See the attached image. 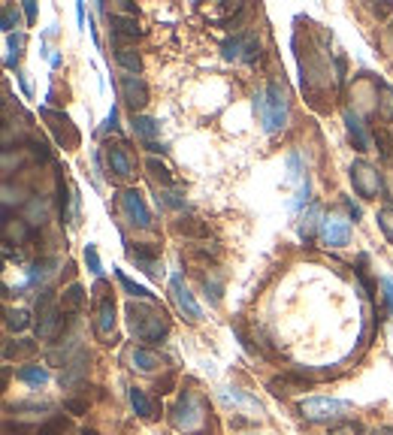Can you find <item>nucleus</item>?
I'll use <instances>...</instances> for the list:
<instances>
[{
  "mask_svg": "<svg viewBox=\"0 0 393 435\" xmlns=\"http://www.w3.org/2000/svg\"><path fill=\"white\" fill-rule=\"evenodd\" d=\"M127 321H131L133 335L145 344H161L170 333L167 312L154 303H127Z\"/></svg>",
  "mask_w": 393,
  "mask_h": 435,
  "instance_id": "1",
  "label": "nucleus"
},
{
  "mask_svg": "<svg viewBox=\"0 0 393 435\" xmlns=\"http://www.w3.org/2000/svg\"><path fill=\"white\" fill-rule=\"evenodd\" d=\"M254 112H258L260 124L267 133H279L288 127V118H290V103H288V94L279 82H269L267 88H260L254 94Z\"/></svg>",
  "mask_w": 393,
  "mask_h": 435,
  "instance_id": "2",
  "label": "nucleus"
},
{
  "mask_svg": "<svg viewBox=\"0 0 393 435\" xmlns=\"http://www.w3.org/2000/svg\"><path fill=\"white\" fill-rule=\"evenodd\" d=\"M64 330H67V321H64L61 305H54V293L49 287H43L40 296H36V335L43 342H52L61 339Z\"/></svg>",
  "mask_w": 393,
  "mask_h": 435,
  "instance_id": "3",
  "label": "nucleus"
},
{
  "mask_svg": "<svg viewBox=\"0 0 393 435\" xmlns=\"http://www.w3.org/2000/svg\"><path fill=\"white\" fill-rule=\"evenodd\" d=\"M170 420L179 432H200L203 429V420H206V405L194 390H185L179 396V402L170 408Z\"/></svg>",
  "mask_w": 393,
  "mask_h": 435,
  "instance_id": "4",
  "label": "nucleus"
},
{
  "mask_svg": "<svg viewBox=\"0 0 393 435\" xmlns=\"http://www.w3.org/2000/svg\"><path fill=\"white\" fill-rule=\"evenodd\" d=\"M351 411V402L345 399H330V396H312V399H303L299 402V414L312 423H330V420H339Z\"/></svg>",
  "mask_w": 393,
  "mask_h": 435,
  "instance_id": "5",
  "label": "nucleus"
},
{
  "mask_svg": "<svg viewBox=\"0 0 393 435\" xmlns=\"http://www.w3.org/2000/svg\"><path fill=\"white\" fill-rule=\"evenodd\" d=\"M348 176H351V185H354V190H357V197H363V199H378V194H381V176H378V169L372 167V163L354 160L351 169H348Z\"/></svg>",
  "mask_w": 393,
  "mask_h": 435,
  "instance_id": "6",
  "label": "nucleus"
},
{
  "mask_svg": "<svg viewBox=\"0 0 393 435\" xmlns=\"http://www.w3.org/2000/svg\"><path fill=\"white\" fill-rule=\"evenodd\" d=\"M221 52H224V58H227V61H245V63H254V61L260 58V40H258L254 33L242 31V33L227 36L224 45H221Z\"/></svg>",
  "mask_w": 393,
  "mask_h": 435,
  "instance_id": "7",
  "label": "nucleus"
},
{
  "mask_svg": "<svg viewBox=\"0 0 393 435\" xmlns=\"http://www.w3.org/2000/svg\"><path fill=\"white\" fill-rule=\"evenodd\" d=\"M321 242L327 248H342L351 242V221L339 215H327L321 221Z\"/></svg>",
  "mask_w": 393,
  "mask_h": 435,
  "instance_id": "8",
  "label": "nucleus"
},
{
  "mask_svg": "<svg viewBox=\"0 0 393 435\" xmlns=\"http://www.w3.org/2000/svg\"><path fill=\"white\" fill-rule=\"evenodd\" d=\"M170 293H172V303L179 305V312L185 314L188 321H200V317H203V308L197 305L194 293L185 287V278H181V275H172L170 278Z\"/></svg>",
  "mask_w": 393,
  "mask_h": 435,
  "instance_id": "9",
  "label": "nucleus"
},
{
  "mask_svg": "<svg viewBox=\"0 0 393 435\" xmlns=\"http://www.w3.org/2000/svg\"><path fill=\"white\" fill-rule=\"evenodd\" d=\"M121 94L127 109H133V112L149 106V85L142 76H121Z\"/></svg>",
  "mask_w": 393,
  "mask_h": 435,
  "instance_id": "10",
  "label": "nucleus"
},
{
  "mask_svg": "<svg viewBox=\"0 0 393 435\" xmlns=\"http://www.w3.org/2000/svg\"><path fill=\"white\" fill-rule=\"evenodd\" d=\"M121 206H124V215L131 218V221L136 227H142V230H149L151 227V212H149V206H145V199L140 190H124V197H121Z\"/></svg>",
  "mask_w": 393,
  "mask_h": 435,
  "instance_id": "11",
  "label": "nucleus"
},
{
  "mask_svg": "<svg viewBox=\"0 0 393 435\" xmlns=\"http://www.w3.org/2000/svg\"><path fill=\"white\" fill-rule=\"evenodd\" d=\"M43 118H45V121H52L49 127L54 130V136H58V145H64V148H73V145H79V133H76V127L70 124L67 115L54 112V109H43Z\"/></svg>",
  "mask_w": 393,
  "mask_h": 435,
  "instance_id": "12",
  "label": "nucleus"
},
{
  "mask_svg": "<svg viewBox=\"0 0 393 435\" xmlns=\"http://www.w3.org/2000/svg\"><path fill=\"white\" fill-rule=\"evenodd\" d=\"M94 330L100 339H109L115 333V299L103 293L97 296V317H94Z\"/></svg>",
  "mask_w": 393,
  "mask_h": 435,
  "instance_id": "13",
  "label": "nucleus"
},
{
  "mask_svg": "<svg viewBox=\"0 0 393 435\" xmlns=\"http://www.w3.org/2000/svg\"><path fill=\"white\" fill-rule=\"evenodd\" d=\"M88 362H91V353H88L85 348H82V351L76 353V357H73V360L67 362V366L61 369V387H79L82 381H85L88 369H91Z\"/></svg>",
  "mask_w": 393,
  "mask_h": 435,
  "instance_id": "14",
  "label": "nucleus"
},
{
  "mask_svg": "<svg viewBox=\"0 0 393 435\" xmlns=\"http://www.w3.org/2000/svg\"><path fill=\"white\" fill-rule=\"evenodd\" d=\"M106 167H109V172H112L115 178H121V181H127L133 176V163H131V158H127L124 145H118V142L106 145Z\"/></svg>",
  "mask_w": 393,
  "mask_h": 435,
  "instance_id": "15",
  "label": "nucleus"
},
{
  "mask_svg": "<svg viewBox=\"0 0 393 435\" xmlns=\"http://www.w3.org/2000/svg\"><path fill=\"white\" fill-rule=\"evenodd\" d=\"M158 257H161L158 245H136V248H131V260L151 278H161V272H163V269H158Z\"/></svg>",
  "mask_w": 393,
  "mask_h": 435,
  "instance_id": "16",
  "label": "nucleus"
},
{
  "mask_svg": "<svg viewBox=\"0 0 393 435\" xmlns=\"http://www.w3.org/2000/svg\"><path fill=\"white\" fill-rule=\"evenodd\" d=\"M109 31H112V43H121V40H136L142 36L140 24H136L133 15H109Z\"/></svg>",
  "mask_w": 393,
  "mask_h": 435,
  "instance_id": "17",
  "label": "nucleus"
},
{
  "mask_svg": "<svg viewBox=\"0 0 393 435\" xmlns=\"http://www.w3.org/2000/svg\"><path fill=\"white\" fill-rule=\"evenodd\" d=\"M40 351V342L34 339H18V342H6L3 344V360H31Z\"/></svg>",
  "mask_w": 393,
  "mask_h": 435,
  "instance_id": "18",
  "label": "nucleus"
},
{
  "mask_svg": "<svg viewBox=\"0 0 393 435\" xmlns=\"http://www.w3.org/2000/svg\"><path fill=\"white\" fill-rule=\"evenodd\" d=\"M345 127H348L351 139H354V148L357 151H369V136L363 130V121L357 112H351V109H345Z\"/></svg>",
  "mask_w": 393,
  "mask_h": 435,
  "instance_id": "19",
  "label": "nucleus"
},
{
  "mask_svg": "<svg viewBox=\"0 0 393 435\" xmlns=\"http://www.w3.org/2000/svg\"><path fill=\"white\" fill-rule=\"evenodd\" d=\"M127 396H131V408L142 417V420H158V405H154L140 387H131V393Z\"/></svg>",
  "mask_w": 393,
  "mask_h": 435,
  "instance_id": "20",
  "label": "nucleus"
},
{
  "mask_svg": "<svg viewBox=\"0 0 393 435\" xmlns=\"http://www.w3.org/2000/svg\"><path fill=\"white\" fill-rule=\"evenodd\" d=\"M172 233L179 236H194V239H203V236H209V227L200 221V218L194 215H181L179 221H172Z\"/></svg>",
  "mask_w": 393,
  "mask_h": 435,
  "instance_id": "21",
  "label": "nucleus"
},
{
  "mask_svg": "<svg viewBox=\"0 0 393 435\" xmlns=\"http://www.w3.org/2000/svg\"><path fill=\"white\" fill-rule=\"evenodd\" d=\"M306 384L309 381L303 378V375H297V372H290V375H281V378H272L269 381V390L276 396H281V393H297V390H306Z\"/></svg>",
  "mask_w": 393,
  "mask_h": 435,
  "instance_id": "22",
  "label": "nucleus"
},
{
  "mask_svg": "<svg viewBox=\"0 0 393 435\" xmlns=\"http://www.w3.org/2000/svg\"><path fill=\"white\" fill-rule=\"evenodd\" d=\"M82 305H85V287H82V284H70V287L61 293V312L79 314Z\"/></svg>",
  "mask_w": 393,
  "mask_h": 435,
  "instance_id": "23",
  "label": "nucleus"
},
{
  "mask_svg": "<svg viewBox=\"0 0 393 435\" xmlns=\"http://www.w3.org/2000/svg\"><path fill=\"white\" fill-rule=\"evenodd\" d=\"M131 362H133V369H140V372H154V369L163 366L161 353H154V351H149V348H133Z\"/></svg>",
  "mask_w": 393,
  "mask_h": 435,
  "instance_id": "24",
  "label": "nucleus"
},
{
  "mask_svg": "<svg viewBox=\"0 0 393 435\" xmlns=\"http://www.w3.org/2000/svg\"><path fill=\"white\" fill-rule=\"evenodd\" d=\"M15 378L18 381H24V384H31V387H43V384H49V369H43V366H22L15 372Z\"/></svg>",
  "mask_w": 393,
  "mask_h": 435,
  "instance_id": "25",
  "label": "nucleus"
},
{
  "mask_svg": "<svg viewBox=\"0 0 393 435\" xmlns=\"http://www.w3.org/2000/svg\"><path fill=\"white\" fill-rule=\"evenodd\" d=\"M115 61L121 63V67L131 72V76H140V70H142V58L136 54L133 49H127V45H118L115 49Z\"/></svg>",
  "mask_w": 393,
  "mask_h": 435,
  "instance_id": "26",
  "label": "nucleus"
},
{
  "mask_svg": "<svg viewBox=\"0 0 393 435\" xmlns=\"http://www.w3.org/2000/svg\"><path fill=\"white\" fill-rule=\"evenodd\" d=\"M376 112L381 121H393V88L385 85V82H378V106Z\"/></svg>",
  "mask_w": 393,
  "mask_h": 435,
  "instance_id": "27",
  "label": "nucleus"
},
{
  "mask_svg": "<svg viewBox=\"0 0 393 435\" xmlns=\"http://www.w3.org/2000/svg\"><path fill=\"white\" fill-rule=\"evenodd\" d=\"M145 169H149V172H151V178H154V181H161L163 188H172V185H176V178H172L170 167H167V163H161L158 158H149V160H145Z\"/></svg>",
  "mask_w": 393,
  "mask_h": 435,
  "instance_id": "28",
  "label": "nucleus"
},
{
  "mask_svg": "<svg viewBox=\"0 0 393 435\" xmlns=\"http://www.w3.org/2000/svg\"><path fill=\"white\" fill-rule=\"evenodd\" d=\"M115 278H118V284H121V287H124V290H127V293H131V296H136V299H149V303L154 299V293H151L149 287H142V284H136V281H131V278H127L121 269L115 272Z\"/></svg>",
  "mask_w": 393,
  "mask_h": 435,
  "instance_id": "29",
  "label": "nucleus"
},
{
  "mask_svg": "<svg viewBox=\"0 0 393 435\" xmlns=\"http://www.w3.org/2000/svg\"><path fill=\"white\" fill-rule=\"evenodd\" d=\"M6 326L13 333H24L27 326H31V314H27L24 308H6Z\"/></svg>",
  "mask_w": 393,
  "mask_h": 435,
  "instance_id": "30",
  "label": "nucleus"
},
{
  "mask_svg": "<svg viewBox=\"0 0 393 435\" xmlns=\"http://www.w3.org/2000/svg\"><path fill=\"white\" fill-rule=\"evenodd\" d=\"M70 429V420L67 417H61V414H54V417H49L40 429H36V435H64Z\"/></svg>",
  "mask_w": 393,
  "mask_h": 435,
  "instance_id": "31",
  "label": "nucleus"
},
{
  "mask_svg": "<svg viewBox=\"0 0 393 435\" xmlns=\"http://www.w3.org/2000/svg\"><path fill=\"white\" fill-rule=\"evenodd\" d=\"M133 130L140 133L145 142H151V136L158 133V121H154V118H149V115H136V118H133Z\"/></svg>",
  "mask_w": 393,
  "mask_h": 435,
  "instance_id": "32",
  "label": "nucleus"
},
{
  "mask_svg": "<svg viewBox=\"0 0 393 435\" xmlns=\"http://www.w3.org/2000/svg\"><path fill=\"white\" fill-rule=\"evenodd\" d=\"M330 435H366V429L357 420H339L330 426Z\"/></svg>",
  "mask_w": 393,
  "mask_h": 435,
  "instance_id": "33",
  "label": "nucleus"
},
{
  "mask_svg": "<svg viewBox=\"0 0 393 435\" xmlns=\"http://www.w3.org/2000/svg\"><path fill=\"white\" fill-rule=\"evenodd\" d=\"M376 142H378V151H381V158L390 160L393 158V139H390V133L387 130H381V127H376Z\"/></svg>",
  "mask_w": 393,
  "mask_h": 435,
  "instance_id": "34",
  "label": "nucleus"
},
{
  "mask_svg": "<svg viewBox=\"0 0 393 435\" xmlns=\"http://www.w3.org/2000/svg\"><path fill=\"white\" fill-rule=\"evenodd\" d=\"M315 221H318V206H312L309 212L303 215V224H299V236L309 242L312 239V233H315Z\"/></svg>",
  "mask_w": 393,
  "mask_h": 435,
  "instance_id": "35",
  "label": "nucleus"
},
{
  "mask_svg": "<svg viewBox=\"0 0 393 435\" xmlns=\"http://www.w3.org/2000/svg\"><path fill=\"white\" fill-rule=\"evenodd\" d=\"M52 266H54V260H36L34 263V269H31V284H36V281H45L52 275Z\"/></svg>",
  "mask_w": 393,
  "mask_h": 435,
  "instance_id": "36",
  "label": "nucleus"
},
{
  "mask_svg": "<svg viewBox=\"0 0 393 435\" xmlns=\"http://www.w3.org/2000/svg\"><path fill=\"white\" fill-rule=\"evenodd\" d=\"M172 387H176V375L170 372V375H163L158 384H154V393H158V396H167V393H172Z\"/></svg>",
  "mask_w": 393,
  "mask_h": 435,
  "instance_id": "37",
  "label": "nucleus"
},
{
  "mask_svg": "<svg viewBox=\"0 0 393 435\" xmlns=\"http://www.w3.org/2000/svg\"><path fill=\"white\" fill-rule=\"evenodd\" d=\"M27 145H31V154L36 160H49V145H45L43 139H31Z\"/></svg>",
  "mask_w": 393,
  "mask_h": 435,
  "instance_id": "38",
  "label": "nucleus"
},
{
  "mask_svg": "<svg viewBox=\"0 0 393 435\" xmlns=\"http://www.w3.org/2000/svg\"><path fill=\"white\" fill-rule=\"evenodd\" d=\"M378 224H381V230H385L387 239H393V212L390 208H385V212L378 215Z\"/></svg>",
  "mask_w": 393,
  "mask_h": 435,
  "instance_id": "39",
  "label": "nucleus"
},
{
  "mask_svg": "<svg viewBox=\"0 0 393 435\" xmlns=\"http://www.w3.org/2000/svg\"><path fill=\"white\" fill-rule=\"evenodd\" d=\"M163 203L172 206V208H181V206H185V199H181L179 190H167V194H163Z\"/></svg>",
  "mask_w": 393,
  "mask_h": 435,
  "instance_id": "40",
  "label": "nucleus"
},
{
  "mask_svg": "<svg viewBox=\"0 0 393 435\" xmlns=\"http://www.w3.org/2000/svg\"><path fill=\"white\" fill-rule=\"evenodd\" d=\"M3 230H6V236H13V227H9V224H3ZM24 239H27V227L18 221L15 224V242H24Z\"/></svg>",
  "mask_w": 393,
  "mask_h": 435,
  "instance_id": "41",
  "label": "nucleus"
},
{
  "mask_svg": "<svg viewBox=\"0 0 393 435\" xmlns=\"http://www.w3.org/2000/svg\"><path fill=\"white\" fill-rule=\"evenodd\" d=\"M85 260H88V266H91V272H94V275H100V272H103V269H100V260H97V251L91 248V245H88V251H85Z\"/></svg>",
  "mask_w": 393,
  "mask_h": 435,
  "instance_id": "42",
  "label": "nucleus"
},
{
  "mask_svg": "<svg viewBox=\"0 0 393 435\" xmlns=\"http://www.w3.org/2000/svg\"><path fill=\"white\" fill-rule=\"evenodd\" d=\"M64 408H67V411H73V414H85V411H88V405L82 402V399H67V402H64Z\"/></svg>",
  "mask_w": 393,
  "mask_h": 435,
  "instance_id": "43",
  "label": "nucleus"
},
{
  "mask_svg": "<svg viewBox=\"0 0 393 435\" xmlns=\"http://www.w3.org/2000/svg\"><path fill=\"white\" fill-rule=\"evenodd\" d=\"M381 284H385V299H387V308L393 312V278H385Z\"/></svg>",
  "mask_w": 393,
  "mask_h": 435,
  "instance_id": "44",
  "label": "nucleus"
},
{
  "mask_svg": "<svg viewBox=\"0 0 393 435\" xmlns=\"http://www.w3.org/2000/svg\"><path fill=\"white\" fill-rule=\"evenodd\" d=\"M372 13H376L378 18H387L393 13V3H381V6H372Z\"/></svg>",
  "mask_w": 393,
  "mask_h": 435,
  "instance_id": "45",
  "label": "nucleus"
},
{
  "mask_svg": "<svg viewBox=\"0 0 393 435\" xmlns=\"http://www.w3.org/2000/svg\"><path fill=\"white\" fill-rule=\"evenodd\" d=\"M24 15H27V22H34V15H36V6L31 3V0H27V3H24Z\"/></svg>",
  "mask_w": 393,
  "mask_h": 435,
  "instance_id": "46",
  "label": "nucleus"
},
{
  "mask_svg": "<svg viewBox=\"0 0 393 435\" xmlns=\"http://www.w3.org/2000/svg\"><path fill=\"white\" fill-rule=\"evenodd\" d=\"M145 148H149V151H154V154H163V151H167V145H158V142H145Z\"/></svg>",
  "mask_w": 393,
  "mask_h": 435,
  "instance_id": "47",
  "label": "nucleus"
},
{
  "mask_svg": "<svg viewBox=\"0 0 393 435\" xmlns=\"http://www.w3.org/2000/svg\"><path fill=\"white\" fill-rule=\"evenodd\" d=\"M372 435H393V426H378V429H372Z\"/></svg>",
  "mask_w": 393,
  "mask_h": 435,
  "instance_id": "48",
  "label": "nucleus"
}]
</instances>
